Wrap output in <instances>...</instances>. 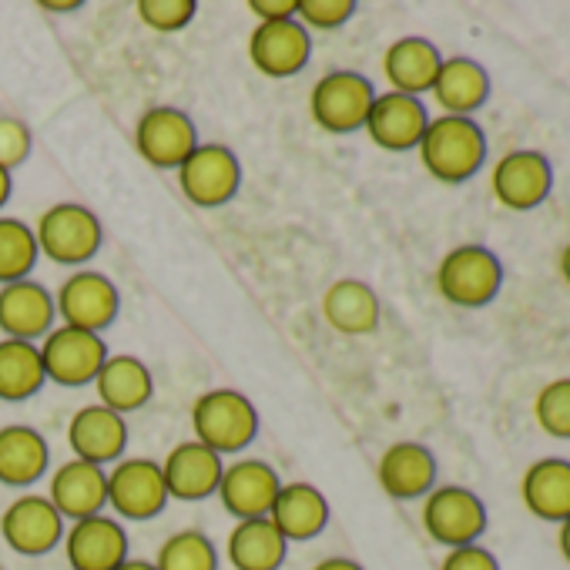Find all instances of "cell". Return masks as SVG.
Segmentation results:
<instances>
[{"label": "cell", "instance_id": "6da1fadb", "mask_svg": "<svg viewBox=\"0 0 570 570\" xmlns=\"http://www.w3.org/2000/svg\"><path fill=\"white\" fill-rule=\"evenodd\" d=\"M420 161L440 185H463L487 165V131L476 118L436 115L420 138Z\"/></svg>", "mask_w": 570, "mask_h": 570}, {"label": "cell", "instance_id": "7a4b0ae2", "mask_svg": "<svg viewBox=\"0 0 570 570\" xmlns=\"http://www.w3.org/2000/svg\"><path fill=\"white\" fill-rule=\"evenodd\" d=\"M258 436V410L238 390H205L191 403V440L212 453L235 456Z\"/></svg>", "mask_w": 570, "mask_h": 570}, {"label": "cell", "instance_id": "3957f363", "mask_svg": "<svg viewBox=\"0 0 570 570\" xmlns=\"http://www.w3.org/2000/svg\"><path fill=\"white\" fill-rule=\"evenodd\" d=\"M503 289V262L493 248L466 242L450 248L436 265V293L456 309H483Z\"/></svg>", "mask_w": 570, "mask_h": 570}, {"label": "cell", "instance_id": "277c9868", "mask_svg": "<svg viewBox=\"0 0 570 570\" xmlns=\"http://www.w3.org/2000/svg\"><path fill=\"white\" fill-rule=\"evenodd\" d=\"M35 238L41 258H51L55 265L68 268H85L105 245V225L88 205L58 202L38 215Z\"/></svg>", "mask_w": 570, "mask_h": 570}, {"label": "cell", "instance_id": "5b68a950", "mask_svg": "<svg viewBox=\"0 0 570 570\" xmlns=\"http://www.w3.org/2000/svg\"><path fill=\"white\" fill-rule=\"evenodd\" d=\"M420 517H423L426 537L446 550L480 543V537L490 527V513H487V503L480 500V493H473L470 487H460V483H436L423 497Z\"/></svg>", "mask_w": 570, "mask_h": 570}, {"label": "cell", "instance_id": "8992f818", "mask_svg": "<svg viewBox=\"0 0 570 570\" xmlns=\"http://www.w3.org/2000/svg\"><path fill=\"white\" fill-rule=\"evenodd\" d=\"M376 95L380 91L373 88V81L366 75L336 68V71H326L313 85L309 115L330 135H353V131H363Z\"/></svg>", "mask_w": 570, "mask_h": 570}, {"label": "cell", "instance_id": "52a82bcc", "mask_svg": "<svg viewBox=\"0 0 570 570\" xmlns=\"http://www.w3.org/2000/svg\"><path fill=\"white\" fill-rule=\"evenodd\" d=\"M181 195L198 208H222L242 188V161L228 145L198 141V148L175 171Z\"/></svg>", "mask_w": 570, "mask_h": 570}, {"label": "cell", "instance_id": "ba28073f", "mask_svg": "<svg viewBox=\"0 0 570 570\" xmlns=\"http://www.w3.org/2000/svg\"><path fill=\"white\" fill-rule=\"evenodd\" d=\"M171 503L161 463L151 456H121L108 466V507L118 520H155Z\"/></svg>", "mask_w": 570, "mask_h": 570}, {"label": "cell", "instance_id": "9c48e42d", "mask_svg": "<svg viewBox=\"0 0 570 570\" xmlns=\"http://www.w3.org/2000/svg\"><path fill=\"white\" fill-rule=\"evenodd\" d=\"M55 306H58L61 326H75V330L101 336L118 320L121 296H118V285L111 282V275H105L98 268H75L58 285Z\"/></svg>", "mask_w": 570, "mask_h": 570}, {"label": "cell", "instance_id": "30bf717a", "mask_svg": "<svg viewBox=\"0 0 570 570\" xmlns=\"http://www.w3.org/2000/svg\"><path fill=\"white\" fill-rule=\"evenodd\" d=\"M38 350H41L48 383L68 386V390L91 386L98 370L111 356L108 343L98 333H85V330L61 326V323L38 343Z\"/></svg>", "mask_w": 570, "mask_h": 570}, {"label": "cell", "instance_id": "8fae6325", "mask_svg": "<svg viewBox=\"0 0 570 570\" xmlns=\"http://www.w3.org/2000/svg\"><path fill=\"white\" fill-rule=\"evenodd\" d=\"M68 520L45 493H21L0 513V537L21 557H45L61 547Z\"/></svg>", "mask_w": 570, "mask_h": 570}, {"label": "cell", "instance_id": "7c38bea8", "mask_svg": "<svg viewBox=\"0 0 570 570\" xmlns=\"http://www.w3.org/2000/svg\"><path fill=\"white\" fill-rule=\"evenodd\" d=\"M490 188L507 212H533L553 191V161L537 148H513L493 165Z\"/></svg>", "mask_w": 570, "mask_h": 570}, {"label": "cell", "instance_id": "4fadbf2b", "mask_svg": "<svg viewBox=\"0 0 570 570\" xmlns=\"http://www.w3.org/2000/svg\"><path fill=\"white\" fill-rule=\"evenodd\" d=\"M198 128L188 111L171 105L148 108L135 125V148L138 155L161 171H178V165L198 148Z\"/></svg>", "mask_w": 570, "mask_h": 570}, {"label": "cell", "instance_id": "5bb4252c", "mask_svg": "<svg viewBox=\"0 0 570 570\" xmlns=\"http://www.w3.org/2000/svg\"><path fill=\"white\" fill-rule=\"evenodd\" d=\"M313 58V35L293 18V21H272L255 24L248 35V61L258 75L272 81L296 78Z\"/></svg>", "mask_w": 570, "mask_h": 570}, {"label": "cell", "instance_id": "9a60e30c", "mask_svg": "<svg viewBox=\"0 0 570 570\" xmlns=\"http://www.w3.org/2000/svg\"><path fill=\"white\" fill-rule=\"evenodd\" d=\"M61 547H65V560L71 570H115L131 557L128 530L111 513H95V517L68 523Z\"/></svg>", "mask_w": 570, "mask_h": 570}, {"label": "cell", "instance_id": "2e32d148", "mask_svg": "<svg viewBox=\"0 0 570 570\" xmlns=\"http://www.w3.org/2000/svg\"><path fill=\"white\" fill-rule=\"evenodd\" d=\"M278 487H282V476L272 463L258 456H242V460L225 463L215 497L222 500L228 517L255 520V517H268L278 497Z\"/></svg>", "mask_w": 570, "mask_h": 570}, {"label": "cell", "instance_id": "e0dca14e", "mask_svg": "<svg viewBox=\"0 0 570 570\" xmlns=\"http://www.w3.org/2000/svg\"><path fill=\"white\" fill-rule=\"evenodd\" d=\"M58 326L55 293L38 278L0 285V333L4 340L41 343Z\"/></svg>", "mask_w": 570, "mask_h": 570}, {"label": "cell", "instance_id": "ac0fdd59", "mask_svg": "<svg viewBox=\"0 0 570 570\" xmlns=\"http://www.w3.org/2000/svg\"><path fill=\"white\" fill-rule=\"evenodd\" d=\"M128 420L101 403L81 406L68 420V446L75 460L95 463V466H115L128 453Z\"/></svg>", "mask_w": 570, "mask_h": 570}, {"label": "cell", "instance_id": "d6986e66", "mask_svg": "<svg viewBox=\"0 0 570 570\" xmlns=\"http://www.w3.org/2000/svg\"><path fill=\"white\" fill-rule=\"evenodd\" d=\"M426 125H430V111H426L423 98H410V95H400V91H383V95H376L363 131L370 135V141L376 148L403 155V151L420 148V138H423Z\"/></svg>", "mask_w": 570, "mask_h": 570}, {"label": "cell", "instance_id": "ffe728a7", "mask_svg": "<svg viewBox=\"0 0 570 570\" xmlns=\"http://www.w3.org/2000/svg\"><path fill=\"white\" fill-rule=\"evenodd\" d=\"M376 480L390 500H400V503L423 500L440 480V463L426 443L400 440L383 450L376 463Z\"/></svg>", "mask_w": 570, "mask_h": 570}, {"label": "cell", "instance_id": "44dd1931", "mask_svg": "<svg viewBox=\"0 0 570 570\" xmlns=\"http://www.w3.org/2000/svg\"><path fill=\"white\" fill-rule=\"evenodd\" d=\"M222 470L225 460L218 453H212L208 446H202L198 440H181L168 450V456L161 460V476L168 487L171 500L181 503H198L218 493L222 483Z\"/></svg>", "mask_w": 570, "mask_h": 570}, {"label": "cell", "instance_id": "7402d4cb", "mask_svg": "<svg viewBox=\"0 0 570 570\" xmlns=\"http://www.w3.org/2000/svg\"><path fill=\"white\" fill-rule=\"evenodd\" d=\"M45 497L55 503V510L68 523L105 513L108 510V470L71 456L51 473Z\"/></svg>", "mask_w": 570, "mask_h": 570}, {"label": "cell", "instance_id": "603a6c76", "mask_svg": "<svg viewBox=\"0 0 570 570\" xmlns=\"http://www.w3.org/2000/svg\"><path fill=\"white\" fill-rule=\"evenodd\" d=\"M330 500L316 483L306 480H293V483H282L278 497L268 510V520L278 527V533L289 540V543H306L316 540L326 527H330Z\"/></svg>", "mask_w": 570, "mask_h": 570}, {"label": "cell", "instance_id": "cb8c5ba5", "mask_svg": "<svg viewBox=\"0 0 570 570\" xmlns=\"http://www.w3.org/2000/svg\"><path fill=\"white\" fill-rule=\"evenodd\" d=\"M490 91H493L490 71L480 61L456 55V58H443L440 75L430 88V98L436 101L440 115L473 118L490 101Z\"/></svg>", "mask_w": 570, "mask_h": 570}, {"label": "cell", "instance_id": "d4e9b609", "mask_svg": "<svg viewBox=\"0 0 570 570\" xmlns=\"http://www.w3.org/2000/svg\"><path fill=\"white\" fill-rule=\"evenodd\" d=\"M443 55L430 38L420 35H406L396 38L386 51H383V78L390 85V91L410 95V98H423L430 95L436 75H440Z\"/></svg>", "mask_w": 570, "mask_h": 570}, {"label": "cell", "instance_id": "484cf974", "mask_svg": "<svg viewBox=\"0 0 570 570\" xmlns=\"http://www.w3.org/2000/svg\"><path fill=\"white\" fill-rule=\"evenodd\" d=\"M91 386L98 393L95 403H101L121 416L145 410L155 396V376H151L148 363L131 353H111Z\"/></svg>", "mask_w": 570, "mask_h": 570}, {"label": "cell", "instance_id": "4316f807", "mask_svg": "<svg viewBox=\"0 0 570 570\" xmlns=\"http://www.w3.org/2000/svg\"><path fill=\"white\" fill-rule=\"evenodd\" d=\"M323 320L340 336H370L380 330L383 303L363 278H336L323 296Z\"/></svg>", "mask_w": 570, "mask_h": 570}, {"label": "cell", "instance_id": "83f0119b", "mask_svg": "<svg viewBox=\"0 0 570 570\" xmlns=\"http://www.w3.org/2000/svg\"><path fill=\"white\" fill-rule=\"evenodd\" d=\"M45 473H51V443L45 433L28 423L0 426V483L28 490Z\"/></svg>", "mask_w": 570, "mask_h": 570}, {"label": "cell", "instance_id": "f1b7e54d", "mask_svg": "<svg viewBox=\"0 0 570 570\" xmlns=\"http://www.w3.org/2000/svg\"><path fill=\"white\" fill-rule=\"evenodd\" d=\"M523 507L543 523H563L570 517V460L543 456L520 476Z\"/></svg>", "mask_w": 570, "mask_h": 570}, {"label": "cell", "instance_id": "f546056e", "mask_svg": "<svg viewBox=\"0 0 570 570\" xmlns=\"http://www.w3.org/2000/svg\"><path fill=\"white\" fill-rule=\"evenodd\" d=\"M285 553H289V540L268 517L235 520L225 540V557L235 570H282Z\"/></svg>", "mask_w": 570, "mask_h": 570}, {"label": "cell", "instance_id": "4dcf8cb0", "mask_svg": "<svg viewBox=\"0 0 570 570\" xmlns=\"http://www.w3.org/2000/svg\"><path fill=\"white\" fill-rule=\"evenodd\" d=\"M48 386L38 343L0 340V403H24Z\"/></svg>", "mask_w": 570, "mask_h": 570}, {"label": "cell", "instance_id": "1f68e13d", "mask_svg": "<svg viewBox=\"0 0 570 570\" xmlns=\"http://www.w3.org/2000/svg\"><path fill=\"white\" fill-rule=\"evenodd\" d=\"M41 262L35 225L14 215H0V285L31 278L35 265Z\"/></svg>", "mask_w": 570, "mask_h": 570}, {"label": "cell", "instance_id": "d6a6232c", "mask_svg": "<svg viewBox=\"0 0 570 570\" xmlns=\"http://www.w3.org/2000/svg\"><path fill=\"white\" fill-rule=\"evenodd\" d=\"M151 563L158 570H218V547L208 533L188 527V530L171 533L158 547Z\"/></svg>", "mask_w": 570, "mask_h": 570}, {"label": "cell", "instance_id": "836d02e7", "mask_svg": "<svg viewBox=\"0 0 570 570\" xmlns=\"http://www.w3.org/2000/svg\"><path fill=\"white\" fill-rule=\"evenodd\" d=\"M533 420L550 440H570V376L550 380L537 393Z\"/></svg>", "mask_w": 570, "mask_h": 570}, {"label": "cell", "instance_id": "e575fe53", "mask_svg": "<svg viewBox=\"0 0 570 570\" xmlns=\"http://www.w3.org/2000/svg\"><path fill=\"white\" fill-rule=\"evenodd\" d=\"M135 11H138V21L148 31L178 35V31H185L195 21L198 4H195V0H138Z\"/></svg>", "mask_w": 570, "mask_h": 570}, {"label": "cell", "instance_id": "d590c367", "mask_svg": "<svg viewBox=\"0 0 570 570\" xmlns=\"http://www.w3.org/2000/svg\"><path fill=\"white\" fill-rule=\"evenodd\" d=\"M360 4L356 0H299L296 21L313 35V31H340L356 18Z\"/></svg>", "mask_w": 570, "mask_h": 570}, {"label": "cell", "instance_id": "8d00e7d4", "mask_svg": "<svg viewBox=\"0 0 570 570\" xmlns=\"http://www.w3.org/2000/svg\"><path fill=\"white\" fill-rule=\"evenodd\" d=\"M35 151V135L21 118H0V168H8L14 175V168H21Z\"/></svg>", "mask_w": 570, "mask_h": 570}, {"label": "cell", "instance_id": "74e56055", "mask_svg": "<svg viewBox=\"0 0 570 570\" xmlns=\"http://www.w3.org/2000/svg\"><path fill=\"white\" fill-rule=\"evenodd\" d=\"M440 570H500V560L490 547L483 543H466V547H453L443 553Z\"/></svg>", "mask_w": 570, "mask_h": 570}, {"label": "cell", "instance_id": "f35d334b", "mask_svg": "<svg viewBox=\"0 0 570 570\" xmlns=\"http://www.w3.org/2000/svg\"><path fill=\"white\" fill-rule=\"evenodd\" d=\"M296 11H299V0H248V14H255L258 24L293 21Z\"/></svg>", "mask_w": 570, "mask_h": 570}, {"label": "cell", "instance_id": "ab89813d", "mask_svg": "<svg viewBox=\"0 0 570 570\" xmlns=\"http://www.w3.org/2000/svg\"><path fill=\"white\" fill-rule=\"evenodd\" d=\"M313 570H366V567L360 560H353V557H326Z\"/></svg>", "mask_w": 570, "mask_h": 570}, {"label": "cell", "instance_id": "60d3db41", "mask_svg": "<svg viewBox=\"0 0 570 570\" xmlns=\"http://www.w3.org/2000/svg\"><path fill=\"white\" fill-rule=\"evenodd\" d=\"M81 8H85L81 0H41V11H48V14H75Z\"/></svg>", "mask_w": 570, "mask_h": 570}, {"label": "cell", "instance_id": "b9f144b4", "mask_svg": "<svg viewBox=\"0 0 570 570\" xmlns=\"http://www.w3.org/2000/svg\"><path fill=\"white\" fill-rule=\"evenodd\" d=\"M557 550H560V557L570 563V517H567L563 523H557Z\"/></svg>", "mask_w": 570, "mask_h": 570}, {"label": "cell", "instance_id": "7bdbcfd3", "mask_svg": "<svg viewBox=\"0 0 570 570\" xmlns=\"http://www.w3.org/2000/svg\"><path fill=\"white\" fill-rule=\"evenodd\" d=\"M11 191H14V175L8 168H0V208L11 202Z\"/></svg>", "mask_w": 570, "mask_h": 570}, {"label": "cell", "instance_id": "ee69618b", "mask_svg": "<svg viewBox=\"0 0 570 570\" xmlns=\"http://www.w3.org/2000/svg\"><path fill=\"white\" fill-rule=\"evenodd\" d=\"M115 570H158L151 560H141V557H128L121 567H115Z\"/></svg>", "mask_w": 570, "mask_h": 570}, {"label": "cell", "instance_id": "f6af8a7d", "mask_svg": "<svg viewBox=\"0 0 570 570\" xmlns=\"http://www.w3.org/2000/svg\"><path fill=\"white\" fill-rule=\"evenodd\" d=\"M557 265H560V275H563V282L570 285V242L563 245V252H560V262H557Z\"/></svg>", "mask_w": 570, "mask_h": 570}, {"label": "cell", "instance_id": "bcb514c9", "mask_svg": "<svg viewBox=\"0 0 570 570\" xmlns=\"http://www.w3.org/2000/svg\"><path fill=\"white\" fill-rule=\"evenodd\" d=\"M0 570H4V563H0Z\"/></svg>", "mask_w": 570, "mask_h": 570}]
</instances>
